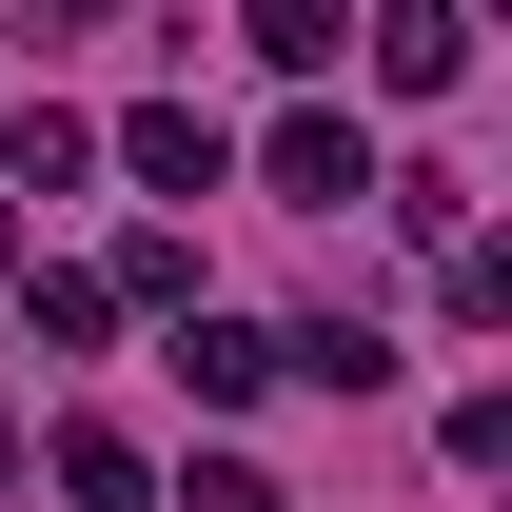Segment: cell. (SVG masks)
Wrapping results in <instances>:
<instances>
[{
  "mask_svg": "<svg viewBox=\"0 0 512 512\" xmlns=\"http://www.w3.org/2000/svg\"><path fill=\"white\" fill-rule=\"evenodd\" d=\"M0 276H20V197H0Z\"/></svg>",
  "mask_w": 512,
  "mask_h": 512,
  "instance_id": "8fae6325",
  "label": "cell"
},
{
  "mask_svg": "<svg viewBox=\"0 0 512 512\" xmlns=\"http://www.w3.org/2000/svg\"><path fill=\"white\" fill-rule=\"evenodd\" d=\"M178 512H296V493H276L256 453H197V473H178Z\"/></svg>",
  "mask_w": 512,
  "mask_h": 512,
  "instance_id": "30bf717a",
  "label": "cell"
},
{
  "mask_svg": "<svg viewBox=\"0 0 512 512\" xmlns=\"http://www.w3.org/2000/svg\"><path fill=\"white\" fill-rule=\"evenodd\" d=\"M79 178H99V119L20 99V119H0V197H79Z\"/></svg>",
  "mask_w": 512,
  "mask_h": 512,
  "instance_id": "5b68a950",
  "label": "cell"
},
{
  "mask_svg": "<svg viewBox=\"0 0 512 512\" xmlns=\"http://www.w3.org/2000/svg\"><path fill=\"white\" fill-rule=\"evenodd\" d=\"M276 375H316V394H394V335H355V316H316V335H276Z\"/></svg>",
  "mask_w": 512,
  "mask_h": 512,
  "instance_id": "9c48e42d",
  "label": "cell"
},
{
  "mask_svg": "<svg viewBox=\"0 0 512 512\" xmlns=\"http://www.w3.org/2000/svg\"><path fill=\"white\" fill-rule=\"evenodd\" d=\"M20 335H40V355H99V335H119V296H99L79 256H20Z\"/></svg>",
  "mask_w": 512,
  "mask_h": 512,
  "instance_id": "52a82bcc",
  "label": "cell"
},
{
  "mask_svg": "<svg viewBox=\"0 0 512 512\" xmlns=\"http://www.w3.org/2000/svg\"><path fill=\"white\" fill-rule=\"evenodd\" d=\"M99 158H119V178H138V197H217V178H237V138L197 119V99H138V119H119V138H99Z\"/></svg>",
  "mask_w": 512,
  "mask_h": 512,
  "instance_id": "6da1fadb",
  "label": "cell"
},
{
  "mask_svg": "<svg viewBox=\"0 0 512 512\" xmlns=\"http://www.w3.org/2000/svg\"><path fill=\"white\" fill-rule=\"evenodd\" d=\"M355 40H375V79H394V99H453V79H473V0H375Z\"/></svg>",
  "mask_w": 512,
  "mask_h": 512,
  "instance_id": "7a4b0ae2",
  "label": "cell"
},
{
  "mask_svg": "<svg viewBox=\"0 0 512 512\" xmlns=\"http://www.w3.org/2000/svg\"><path fill=\"white\" fill-rule=\"evenodd\" d=\"M276 197H316V217H355V197H375V138L335 119V99H296V119H276Z\"/></svg>",
  "mask_w": 512,
  "mask_h": 512,
  "instance_id": "3957f363",
  "label": "cell"
},
{
  "mask_svg": "<svg viewBox=\"0 0 512 512\" xmlns=\"http://www.w3.org/2000/svg\"><path fill=\"white\" fill-rule=\"evenodd\" d=\"M0 493H20V414H0Z\"/></svg>",
  "mask_w": 512,
  "mask_h": 512,
  "instance_id": "7c38bea8",
  "label": "cell"
},
{
  "mask_svg": "<svg viewBox=\"0 0 512 512\" xmlns=\"http://www.w3.org/2000/svg\"><path fill=\"white\" fill-rule=\"evenodd\" d=\"M178 394L197 414H256V394H276V335L256 316H178Z\"/></svg>",
  "mask_w": 512,
  "mask_h": 512,
  "instance_id": "277c9868",
  "label": "cell"
},
{
  "mask_svg": "<svg viewBox=\"0 0 512 512\" xmlns=\"http://www.w3.org/2000/svg\"><path fill=\"white\" fill-rule=\"evenodd\" d=\"M237 40L276 79H335V60H355V0H237Z\"/></svg>",
  "mask_w": 512,
  "mask_h": 512,
  "instance_id": "8992f818",
  "label": "cell"
},
{
  "mask_svg": "<svg viewBox=\"0 0 512 512\" xmlns=\"http://www.w3.org/2000/svg\"><path fill=\"white\" fill-rule=\"evenodd\" d=\"M60 493H79V512H158V453L99 434V414H60Z\"/></svg>",
  "mask_w": 512,
  "mask_h": 512,
  "instance_id": "ba28073f",
  "label": "cell"
}]
</instances>
